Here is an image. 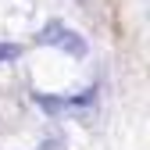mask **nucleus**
<instances>
[{
    "instance_id": "1",
    "label": "nucleus",
    "mask_w": 150,
    "mask_h": 150,
    "mask_svg": "<svg viewBox=\"0 0 150 150\" xmlns=\"http://www.w3.org/2000/svg\"><path fill=\"white\" fill-rule=\"evenodd\" d=\"M43 43H50V47H61V50H68V54H86V40L75 29H68V25H61V22H50L47 29H43V36H40Z\"/></svg>"
},
{
    "instance_id": "2",
    "label": "nucleus",
    "mask_w": 150,
    "mask_h": 150,
    "mask_svg": "<svg viewBox=\"0 0 150 150\" xmlns=\"http://www.w3.org/2000/svg\"><path fill=\"white\" fill-rule=\"evenodd\" d=\"M18 54H22V47H4V43H0V61H7V57H18Z\"/></svg>"
}]
</instances>
